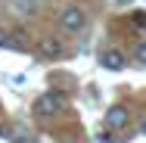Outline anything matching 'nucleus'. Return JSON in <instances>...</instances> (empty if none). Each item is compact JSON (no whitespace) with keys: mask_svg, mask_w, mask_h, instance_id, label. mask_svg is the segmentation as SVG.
Returning a JSON list of instances; mask_svg holds the SVG:
<instances>
[{"mask_svg":"<svg viewBox=\"0 0 146 143\" xmlns=\"http://www.w3.org/2000/svg\"><path fill=\"white\" fill-rule=\"evenodd\" d=\"M84 25H87V13H84L81 6H65V9H62L59 28L65 31V34H78V31H84Z\"/></svg>","mask_w":146,"mask_h":143,"instance_id":"obj_1","label":"nucleus"},{"mask_svg":"<svg viewBox=\"0 0 146 143\" xmlns=\"http://www.w3.org/2000/svg\"><path fill=\"white\" fill-rule=\"evenodd\" d=\"M62 109H65V100H62V93H53V90H50V93H44V96L34 103V112L44 115V118H56Z\"/></svg>","mask_w":146,"mask_h":143,"instance_id":"obj_2","label":"nucleus"},{"mask_svg":"<svg viewBox=\"0 0 146 143\" xmlns=\"http://www.w3.org/2000/svg\"><path fill=\"white\" fill-rule=\"evenodd\" d=\"M65 53V41L62 37H44L40 47H37V56L40 59H59Z\"/></svg>","mask_w":146,"mask_h":143,"instance_id":"obj_3","label":"nucleus"},{"mask_svg":"<svg viewBox=\"0 0 146 143\" xmlns=\"http://www.w3.org/2000/svg\"><path fill=\"white\" fill-rule=\"evenodd\" d=\"M127 121H131V115L124 106H112L109 112H106V128L109 131H121V128H127Z\"/></svg>","mask_w":146,"mask_h":143,"instance_id":"obj_4","label":"nucleus"},{"mask_svg":"<svg viewBox=\"0 0 146 143\" xmlns=\"http://www.w3.org/2000/svg\"><path fill=\"white\" fill-rule=\"evenodd\" d=\"M100 65H103V69H109V72H121V69L127 65V59H124V53H121V50H103Z\"/></svg>","mask_w":146,"mask_h":143,"instance_id":"obj_5","label":"nucleus"},{"mask_svg":"<svg viewBox=\"0 0 146 143\" xmlns=\"http://www.w3.org/2000/svg\"><path fill=\"white\" fill-rule=\"evenodd\" d=\"M6 6H9L16 16H34L37 6H40V0H6Z\"/></svg>","mask_w":146,"mask_h":143,"instance_id":"obj_6","label":"nucleus"},{"mask_svg":"<svg viewBox=\"0 0 146 143\" xmlns=\"http://www.w3.org/2000/svg\"><path fill=\"white\" fill-rule=\"evenodd\" d=\"M9 41H16V47H22V50L28 47V34H25V31H16V34H9Z\"/></svg>","mask_w":146,"mask_h":143,"instance_id":"obj_7","label":"nucleus"},{"mask_svg":"<svg viewBox=\"0 0 146 143\" xmlns=\"http://www.w3.org/2000/svg\"><path fill=\"white\" fill-rule=\"evenodd\" d=\"M134 56H137V62H140V65H146V41H140V44H137V53H134Z\"/></svg>","mask_w":146,"mask_h":143,"instance_id":"obj_8","label":"nucleus"},{"mask_svg":"<svg viewBox=\"0 0 146 143\" xmlns=\"http://www.w3.org/2000/svg\"><path fill=\"white\" fill-rule=\"evenodd\" d=\"M134 25H143L146 28V13H134Z\"/></svg>","mask_w":146,"mask_h":143,"instance_id":"obj_9","label":"nucleus"},{"mask_svg":"<svg viewBox=\"0 0 146 143\" xmlns=\"http://www.w3.org/2000/svg\"><path fill=\"white\" fill-rule=\"evenodd\" d=\"M6 44H9V31L0 28V47H6Z\"/></svg>","mask_w":146,"mask_h":143,"instance_id":"obj_10","label":"nucleus"},{"mask_svg":"<svg viewBox=\"0 0 146 143\" xmlns=\"http://www.w3.org/2000/svg\"><path fill=\"white\" fill-rule=\"evenodd\" d=\"M112 3H115V6H127L131 0H112Z\"/></svg>","mask_w":146,"mask_h":143,"instance_id":"obj_11","label":"nucleus"},{"mask_svg":"<svg viewBox=\"0 0 146 143\" xmlns=\"http://www.w3.org/2000/svg\"><path fill=\"white\" fill-rule=\"evenodd\" d=\"M143 134H146V121H143Z\"/></svg>","mask_w":146,"mask_h":143,"instance_id":"obj_12","label":"nucleus"},{"mask_svg":"<svg viewBox=\"0 0 146 143\" xmlns=\"http://www.w3.org/2000/svg\"><path fill=\"white\" fill-rule=\"evenodd\" d=\"M0 134H3V128H0Z\"/></svg>","mask_w":146,"mask_h":143,"instance_id":"obj_13","label":"nucleus"}]
</instances>
